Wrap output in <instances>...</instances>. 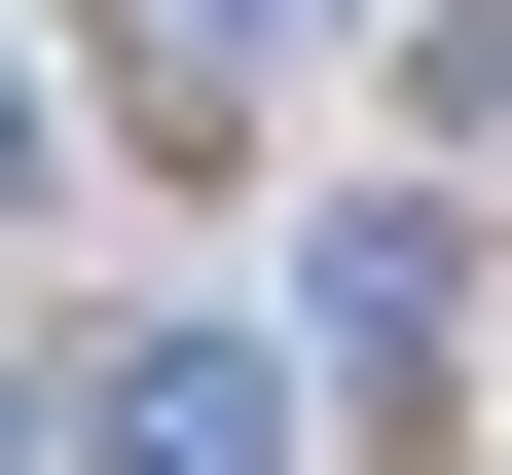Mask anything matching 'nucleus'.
Returning a JSON list of instances; mask_svg holds the SVG:
<instances>
[{
    "label": "nucleus",
    "instance_id": "nucleus-1",
    "mask_svg": "<svg viewBox=\"0 0 512 475\" xmlns=\"http://www.w3.org/2000/svg\"><path fill=\"white\" fill-rule=\"evenodd\" d=\"M110 439L74 475H293V366H256V329H147V366H74Z\"/></svg>",
    "mask_w": 512,
    "mask_h": 475
},
{
    "label": "nucleus",
    "instance_id": "nucleus-2",
    "mask_svg": "<svg viewBox=\"0 0 512 475\" xmlns=\"http://www.w3.org/2000/svg\"><path fill=\"white\" fill-rule=\"evenodd\" d=\"M147 37H183V74H220V37H293V0H147Z\"/></svg>",
    "mask_w": 512,
    "mask_h": 475
},
{
    "label": "nucleus",
    "instance_id": "nucleus-3",
    "mask_svg": "<svg viewBox=\"0 0 512 475\" xmlns=\"http://www.w3.org/2000/svg\"><path fill=\"white\" fill-rule=\"evenodd\" d=\"M0 183H37V74H0Z\"/></svg>",
    "mask_w": 512,
    "mask_h": 475
}]
</instances>
